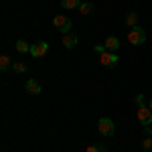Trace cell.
<instances>
[{
    "mask_svg": "<svg viewBox=\"0 0 152 152\" xmlns=\"http://www.w3.org/2000/svg\"><path fill=\"white\" fill-rule=\"evenodd\" d=\"M79 12H81V14H91V12H94V4H91V2H81Z\"/></svg>",
    "mask_w": 152,
    "mask_h": 152,
    "instance_id": "cell-13",
    "label": "cell"
},
{
    "mask_svg": "<svg viewBox=\"0 0 152 152\" xmlns=\"http://www.w3.org/2000/svg\"><path fill=\"white\" fill-rule=\"evenodd\" d=\"M8 67H10V57H8V55H2V57H0V69L6 71Z\"/></svg>",
    "mask_w": 152,
    "mask_h": 152,
    "instance_id": "cell-14",
    "label": "cell"
},
{
    "mask_svg": "<svg viewBox=\"0 0 152 152\" xmlns=\"http://www.w3.org/2000/svg\"><path fill=\"white\" fill-rule=\"evenodd\" d=\"M104 45H105V49H107L110 53H116L118 49H120V39H118V37H107Z\"/></svg>",
    "mask_w": 152,
    "mask_h": 152,
    "instance_id": "cell-8",
    "label": "cell"
},
{
    "mask_svg": "<svg viewBox=\"0 0 152 152\" xmlns=\"http://www.w3.org/2000/svg\"><path fill=\"white\" fill-rule=\"evenodd\" d=\"M142 150H144V152H150L152 150V136H148L146 140L142 142Z\"/></svg>",
    "mask_w": 152,
    "mask_h": 152,
    "instance_id": "cell-17",
    "label": "cell"
},
{
    "mask_svg": "<svg viewBox=\"0 0 152 152\" xmlns=\"http://www.w3.org/2000/svg\"><path fill=\"white\" fill-rule=\"evenodd\" d=\"M14 47H16V51H18V53H31V47H33V45H28L26 41H23V39H20V41H16V45H14Z\"/></svg>",
    "mask_w": 152,
    "mask_h": 152,
    "instance_id": "cell-12",
    "label": "cell"
},
{
    "mask_svg": "<svg viewBox=\"0 0 152 152\" xmlns=\"http://www.w3.org/2000/svg\"><path fill=\"white\" fill-rule=\"evenodd\" d=\"M126 26H138V12H128L126 14Z\"/></svg>",
    "mask_w": 152,
    "mask_h": 152,
    "instance_id": "cell-11",
    "label": "cell"
},
{
    "mask_svg": "<svg viewBox=\"0 0 152 152\" xmlns=\"http://www.w3.org/2000/svg\"><path fill=\"white\" fill-rule=\"evenodd\" d=\"M61 6L65 10H75V8L81 6V0H61Z\"/></svg>",
    "mask_w": 152,
    "mask_h": 152,
    "instance_id": "cell-10",
    "label": "cell"
},
{
    "mask_svg": "<svg viewBox=\"0 0 152 152\" xmlns=\"http://www.w3.org/2000/svg\"><path fill=\"white\" fill-rule=\"evenodd\" d=\"M136 104H138V107H140V105H146V97H144L142 94H138L136 95Z\"/></svg>",
    "mask_w": 152,
    "mask_h": 152,
    "instance_id": "cell-18",
    "label": "cell"
},
{
    "mask_svg": "<svg viewBox=\"0 0 152 152\" xmlns=\"http://www.w3.org/2000/svg\"><path fill=\"white\" fill-rule=\"evenodd\" d=\"M126 39H128L130 45L140 47V45H144V43H146V31L142 28L140 24H138V26H132V28L128 31V37H126Z\"/></svg>",
    "mask_w": 152,
    "mask_h": 152,
    "instance_id": "cell-1",
    "label": "cell"
},
{
    "mask_svg": "<svg viewBox=\"0 0 152 152\" xmlns=\"http://www.w3.org/2000/svg\"><path fill=\"white\" fill-rule=\"evenodd\" d=\"M87 152H107V150H105L104 144H91V146L87 148Z\"/></svg>",
    "mask_w": 152,
    "mask_h": 152,
    "instance_id": "cell-15",
    "label": "cell"
},
{
    "mask_svg": "<svg viewBox=\"0 0 152 152\" xmlns=\"http://www.w3.org/2000/svg\"><path fill=\"white\" fill-rule=\"evenodd\" d=\"M148 107H150V110H152V97H150V99H148Z\"/></svg>",
    "mask_w": 152,
    "mask_h": 152,
    "instance_id": "cell-19",
    "label": "cell"
},
{
    "mask_svg": "<svg viewBox=\"0 0 152 152\" xmlns=\"http://www.w3.org/2000/svg\"><path fill=\"white\" fill-rule=\"evenodd\" d=\"M24 89H26L31 95H39L41 94V83L37 81V79H28V81L24 83Z\"/></svg>",
    "mask_w": 152,
    "mask_h": 152,
    "instance_id": "cell-7",
    "label": "cell"
},
{
    "mask_svg": "<svg viewBox=\"0 0 152 152\" xmlns=\"http://www.w3.org/2000/svg\"><path fill=\"white\" fill-rule=\"evenodd\" d=\"M99 61H102V65H104V67H116L120 59H118V55H116V53L104 51V53H99Z\"/></svg>",
    "mask_w": 152,
    "mask_h": 152,
    "instance_id": "cell-5",
    "label": "cell"
},
{
    "mask_svg": "<svg viewBox=\"0 0 152 152\" xmlns=\"http://www.w3.org/2000/svg\"><path fill=\"white\" fill-rule=\"evenodd\" d=\"M77 43H79L77 35H73V33H69V35H63V47H65V49H73Z\"/></svg>",
    "mask_w": 152,
    "mask_h": 152,
    "instance_id": "cell-9",
    "label": "cell"
},
{
    "mask_svg": "<svg viewBox=\"0 0 152 152\" xmlns=\"http://www.w3.org/2000/svg\"><path fill=\"white\" fill-rule=\"evenodd\" d=\"M53 24H55V28L61 35H69V31L73 28V20H71L69 16H65V14H57L53 18Z\"/></svg>",
    "mask_w": 152,
    "mask_h": 152,
    "instance_id": "cell-2",
    "label": "cell"
},
{
    "mask_svg": "<svg viewBox=\"0 0 152 152\" xmlns=\"http://www.w3.org/2000/svg\"><path fill=\"white\" fill-rule=\"evenodd\" d=\"M136 116H138V120H140L142 126H152V110H150V107L140 105L138 112H136Z\"/></svg>",
    "mask_w": 152,
    "mask_h": 152,
    "instance_id": "cell-4",
    "label": "cell"
},
{
    "mask_svg": "<svg viewBox=\"0 0 152 152\" xmlns=\"http://www.w3.org/2000/svg\"><path fill=\"white\" fill-rule=\"evenodd\" d=\"M49 53V45L45 43V41H39V43H35L33 47H31V55L35 59H41V57H45Z\"/></svg>",
    "mask_w": 152,
    "mask_h": 152,
    "instance_id": "cell-6",
    "label": "cell"
},
{
    "mask_svg": "<svg viewBox=\"0 0 152 152\" xmlns=\"http://www.w3.org/2000/svg\"><path fill=\"white\" fill-rule=\"evenodd\" d=\"M12 69L16 71V73H24V71H26V65L20 63V61H16V63H12Z\"/></svg>",
    "mask_w": 152,
    "mask_h": 152,
    "instance_id": "cell-16",
    "label": "cell"
},
{
    "mask_svg": "<svg viewBox=\"0 0 152 152\" xmlns=\"http://www.w3.org/2000/svg\"><path fill=\"white\" fill-rule=\"evenodd\" d=\"M97 130H99V134L105 136V138H110V136H114V122L110 120V118H99V122H97Z\"/></svg>",
    "mask_w": 152,
    "mask_h": 152,
    "instance_id": "cell-3",
    "label": "cell"
}]
</instances>
